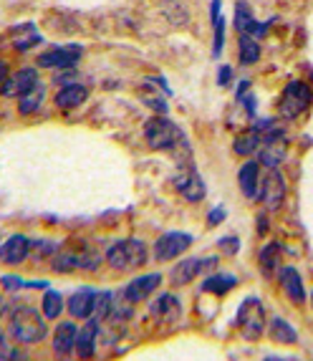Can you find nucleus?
Masks as SVG:
<instances>
[{
    "mask_svg": "<svg viewBox=\"0 0 313 361\" xmlns=\"http://www.w3.org/2000/svg\"><path fill=\"white\" fill-rule=\"evenodd\" d=\"M46 316L41 311H36L33 306H16L11 313V324H8V331L23 346H33V343H41L43 338L49 336V324H46Z\"/></svg>",
    "mask_w": 313,
    "mask_h": 361,
    "instance_id": "1",
    "label": "nucleus"
},
{
    "mask_svg": "<svg viewBox=\"0 0 313 361\" xmlns=\"http://www.w3.org/2000/svg\"><path fill=\"white\" fill-rule=\"evenodd\" d=\"M235 329L245 341H258L260 336L268 329V321H265V308L258 298H245L238 308V316H235Z\"/></svg>",
    "mask_w": 313,
    "mask_h": 361,
    "instance_id": "2",
    "label": "nucleus"
},
{
    "mask_svg": "<svg viewBox=\"0 0 313 361\" xmlns=\"http://www.w3.org/2000/svg\"><path fill=\"white\" fill-rule=\"evenodd\" d=\"M106 263L114 268V271L129 273L137 271L147 263V245L137 238L132 240H119L106 250Z\"/></svg>",
    "mask_w": 313,
    "mask_h": 361,
    "instance_id": "3",
    "label": "nucleus"
},
{
    "mask_svg": "<svg viewBox=\"0 0 313 361\" xmlns=\"http://www.w3.org/2000/svg\"><path fill=\"white\" fill-rule=\"evenodd\" d=\"M145 139H147V145H149V149H154V152H167V149L175 152L177 145L185 139V134L180 132L177 124H172V121L164 119V116H152L145 124Z\"/></svg>",
    "mask_w": 313,
    "mask_h": 361,
    "instance_id": "4",
    "label": "nucleus"
},
{
    "mask_svg": "<svg viewBox=\"0 0 313 361\" xmlns=\"http://www.w3.org/2000/svg\"><path fill=\"white\" fill-rule=\"evenodd\" d=\"M308 104H311V89L301 81H290L281 97V104H278V114L283 119H295L306 111Z\"/></svg>",
    "mask_w": 313,
    "mask_h": 361,
    "instance_id": "5",
    "label": "nucleus"
},
{
    "mask_svg": "<svg viewBox=\"0 0 313 361\" xmlns=\"http://www.w3.org/2000/svg\"><path fill=\"white\" fill-rule=\"evenodd\" d=\"M172 185H175V190L187 200V202H202L207 195L205 182H202V177L195 172L192 164H180V169H177L175 177H172Z\"/></svg>",
    "mask_w": 313,
    "mask_h": 361,
    "instance_id": "6",
    "label": "nucleus"
},
{
    "mask_svg": "<svg viewBox=\"0 0 313 361\" xmlns=\"http://www.w3.org/2000/svg\"><path fill=\"white\" fill-rule=\"evenodd\" d=\"M258 197L265 205V210H281V205L286 202V177L281 175L278 169H271V172L260 180Z\"/></svg>",
    "mask_w": 313,
    "mask_h": 361,
    "instance_id": "7",
    "label": "nucleus"
},
{
    "mask_svg": "<svg viewBox=\"0 0 313 361\" xmlns=\"http://www.w3.org/2000/svg\"><path fill=\"white\" fill-rule=\"evenodd\" d=\"M190 245H192V235L190 233H180V230L164 233L162 238L154 243V258L162 260V263L164 260H175V258H180Z\"/></svg>",
    "mask_w": 313,
    "mask_h": 361,
    "instance_id": "8",
    "label": "nucleus"
},
{
    "mask_svg": "<svg viewBox=\"0 0 313 361\" xmlns=\"http://www.w3.org/2000/svg\"><path fill=\"white\" fill-rule=\"evenodd\" d=\"M149 313L156 324L172 326L182 319V303L175 293H159L154 301L149 303Z\"/></svg>",
    "mask_w": 313,
    "mask_h": 361,
    "instance_id": "9",
    "label": "nucleus"
},
{
    "mask_svg": "<svg viewBox=\"0 0 313 361\" xmlns=\"http://www.w3.org/2000/svg\"><path fill=\"white\" fill-rule=\"evenodd\" d=\"M159 283H162V276H159V273H147V276L134 278L132 283H127V288H124V301L132 303V306L134 303L147 301V298H152V293L159 288Z\"/></svg>",
    "mask_w": 313,
    "mask_h": 361,
    "instance_id": "10",
    "label": "nucleus"
},
{
    "mask_svg": "<svg viewBox=\"0 0 313 361\" xmlns=\"http://www.w3.org/2000/svg\"><path fill=\"white\" fill-rule=\"evenodd\" d=\"M38 86V71L36 68H20L11 78H6V84L0 86L3 97H25L28 91Z\"/></svg>",
    "mask_w": 313,
    "mask_h": 361,
    "instance_id": "11",
    "label": "nucleus"
},
{
    "mask_svg": "<svg viewBox=\"0 0 313 361\" xmlns=\"http://www.w3.org/2000/svg\"><path fill=\"white\" fill-rule=\"evenodd\" d=\"M81 59V49L78 46H63V49H51L46 54L38 56V66L43 68H71Z\"/></svg>",
    "mask_w": 313,
    "mask_h": 361,
    "instance_id": "12",
    "label": "nucleus"
},
{
    "mask_svg": "<svg viewBox=\"0 0 313 361\" xmlns=\"http://www.w3.org/2000/svg\"><path fill=\"white\" fill-rule=\"evenodd\" d=\"M278 281H281V288H283L286 298H288L290 303H295V306L306 303L303 278H301V273L295 271L293 265H288V268H281V273H278Z\"/></svg>",
    "mask_w": 313,
    "mask_h": 361,
    "instance_id": "13",
    "label": "nucleus"
},
{
    "mask_svg": "<svg viewBox=\"0 0 313 361\" xmlns=\"http://www.w3.org/2000/svg\"><path fill=\"white\" fill-rule=\"evenodd\" d=\"M30 255V240L25 235H11L3 245H0V263L6 265H20Z\"/></svg>",
    "mask_w": 313,
    "mask_h": 361,
    "instance_id": "14",
    "label": "nucleus"
},
{
    "mask_svg": "<svg viewBox=\"0 0 313 361\" xmlns=\"http://www.w3.org/2000/svg\"><path fill=\"white\" fill-rule=\"evenodd\" d=\"M76 338H78V326L71 321H61L54 331V351L59 359L71 356V351H76Z\"/></svg>",
    "mask_w": 313,
    "mask_h": 361,
    "instance_id": "15",
    "label": "nucleus"
},
{
    "mask_svg": "<svg viewBox=\"0 0 313 361\" xmlns=\"http://www.w3.org/2000/svg\"><path fill=\"white\" fill-rule=\"evenodd\" d=\"M210 263H217L215 258L212 260H202V258H185L180 260V263L172 268V286H187V283H192L195 278L200 276V273L205 271Z\"/></svg>",
    "mask_w": 313,
    "mask_h": 361,
    "instance_id": "16",
    "label": "nucleus"
},
{
    "mask_svg": "<svg viewBox=\"0 0 313 361\" xmlns=\"http://www.w3.org/2000/svg\"><path fill=\"white\" fill-rule=\"evenodd\" d=\"M94 303H97V290L91 288H78L76 293H71V298L66 301V311L71 313V319H91L94 316Z\"/></svg>",
    "mask_w": 313,
    "mask_h": 361,
    "instance_id": "17",
    "label": "nucleus"
},
{
    "mask_svg": "<svg viewBox=\"0 0 313 361\" xmlns=\"http://www.w3.org/2000/svg\"><path fill=\"white\" fill-rule=\"evenodd\" d=\"M97 341H99V321L89 319V324L84 329H78V338H76V356L81 361L94 359V351H97Z\"/></svg>",
    "mask_w": 313,
    "mask_h": 361,
    "instance_id": "18",
    "label": "nucleus"
},
{
    "mask_svg": "<svg viewBox=\"0 0 313 361\" xmlns=\"http://www.w3.org/2000/svg\"><path fill=\"white\" fill-rule=\"evenodd\" d=\"M286 152H288V145H286V137H276V139H268L260 145V154H258V162L268 169H278V164L286 159Z\"/></svg>",
    "mask_w": 313,
    "mask_h": 361,
    "instance_id": "19",
    "label": "nucleus"
},
{
    "mask_svg": "<svg viewBox=\"0 0 313 361\" xmlns=\"http://www.w3.org/2000/svg\"><path fill=\"white\" fill-rule=\"evenodd\" d=\"M238 182H240V192L245 195L247 200L258 197L260 190V162H245L238 175Z\"/></svg>",
    "mask_w": 313,
    "mask_h": 361,
    "instance_id": "20",
    "label": "nucleus"
},
{
    "mask_svg": "<svg viewBox=\"0 0 313 361\" xmlns=\"http://www.w3.org/2000/svg\"><path fill=\"white\" fill-rule=\"evenodd\" d=\"M268 338H271L273 343H283V346H293L295 341H298V331H295L293 326L288 324L286 319H273L268 321Z\"/></svg>",
    "mask_w": 313,
    "mask_h": 361,
    "instance_id": "21",
    "label": "nucleus"
},
{
    "mask_svg": "<svg viewBox=\"0 0 313 361\" xmlns=\"http://www.w3.org/2000/svg\"><path fill=\"white\" fill-rule=\"evenodd\" d=\"M235 28L253 38H260L265 33V25H260L258 20L253 18V13L247 11L245 3H238V8H235Z\"/></svg>",
    "mask_w": 313,
    "mask_h": 361,
    "instance_id": "22",
    "label": "nucleus"
},
{
    "mask_svg": "<svg viewBox=\"0 0 313 361\" xmlns=\"http://www.w3.org/2000/svg\"><path fill=\"white\" fill-rule=\"evenodd\" d=\"M86 97H89V91L86 86L81 84H68L56 94V106L59 109H76L78 104H84Z\"/></svg>",
    "mask_w": 313,
    "mask_h": 361,
    "instance_id": "23",
    "label": "nucleus"
},
{
    "mask_svg": "<svg viewBox=\"0 0 313 361\" xmlns=\"http://www.w3.org/2000/svg\"><path fill=\"white\" fill-rule=\"evenodd\" d=\"M260 145H263V137H260V132H258V129H250V132L240 134V137L235 139L233 149H235V154H238V157H250L255 149H260Z\"/></svg>",
    "mask_w": 313,
    "mask_h": 361,
    "instance_id": "24",
    "label": "nucleus"
},
{
    "mask_svg": "<svg viewBox=\"0 0 313 361\" xmlns=\"http://www.w3.org/2000/svg\"><path fill=\"white\" fill-rule=\"evenodd\" d=\"M235 286H238V278H235V276H230V273H215V276H210L205 281L202 290H207V293L225 295L228 290H233Z\"/></svg>",
    "mask_w": 313,
    "mask_h": 361,
    "instance_id": "25",
    "label": "nucleus"
},
{
    "mask_svg": "<svg viewBox=\"0 0 313 361\" xmlns=\"http://www.w3.org/2000/svg\"><path fill=\"white\" fill-rule=\"evenodd\" d=\"M281 255H283V247L278 245V243H271V245L263 247V253H260V268H263L265 276H273V273L281 268Z\"/></svg>",
    "mask_w": 313,
    "mask_h": 361,
    "instance_id": "26",
    "label": "nucleus"
},
{
    "mask_svg": "<svg viewBox=\"0 0 313 361\" xmlns=\"http://www.w3.org/2000/svg\"><path fill=\"white\" fill-rule=\"evenodd\" d=\"M63 308H66V303H63V295L59 293V290H51L46 288V293H43V316L49 321L59 319L61 313H63Z\"/></svg>",
    "mask_w": 313,
    "mask_h": 361,
    "instance_id": "27",
    "label": "nucleus"
},
{
    "mask_svg": "<svg viewBox=\"0 0 313 361\" xmlns=\"http://www.w3.org/2000/svg\"><path fill=\"white\" fill-rule=\"evenodd\" d=\"M114 293L111 290H102L97 293V303H94V319L97 321H106L111 319V313H114Z\"/></svg>",
    "mask_w": 313,
    "mask_h": 361,
    "instance_id": "28",
    "label": "nucleus"
},
{
    "mask_svg": "<svg viewBox=\"0 0 313 361\" xmlns=\"http://www.w3.org/2000/svg\"><path fill=\"white\" fill-rule=\"evenodd\" d=\"M212 25H215V49H212V54L220 56V51H223V41H225V18L220 16V0H212Z\"/></svg>",
    "mask_w": 313,
    "mask_h": 361,
    "instance_id": "29",
    "label": "nucleus"
},
{
    "mask_svg": "<svg viewBox=\"0 0 313 361\" xmlns=\"http://www.w3.org/2000/svg\"><path fill=\"white\" fill-rule=\"evenodd\" d=\"M260 59V46H258V38L253 36H245V33H240V61L245 63V66H250V63H255V61Z\"/></svg>",
    "mask_w": 313,
    "mask_h": 361,
    "instance_id": "30",
    "label": "nucleus"
},
{
    "mask_svg": "<svg viewBox=\"0 0 313 361\" xmlns=\"http://www.w3.org/2000/svg\"><path fill=\"white\" fill-rule=\"evenodd\" d=\"M43 86H36L33 91H28L25 97H20V104H18V111L23 116H28V114H33V111H38L41 109V102H43Z\"/></svg>",
    "mask_w": 313,
    "mask_h": 361,
    "instance_id": "31",
    "label": "nucleus"
},
{
    "mask_svg": "<svg viewBox=\"0 0 313 361\" xmlns=\"http://www.w3.org/2000/svg\"><path fill=\"white\" fill-rule=\"evenodd\" d=\"M0 361H30L20 346L8 341L6 334H0Z\"/></svg>",
    "mask_w": 313,
    "mask_h": 361,
    "instance_id": "32",
    "label": "nucleus"
},
{
    "mask_svg": "<svg viewBox=\"0 0 313 361\" xmlns=\"http://www.w3.org/2000/svg\"><path fill=\"white\" fill-rule=\"evenodd\" d=\"M61 250L59 243L54 240H38V243H30V255L36 260H49V258H56V253Z\"/></svg>",
    "mask_w": 313,
    "mask_h": 361,
    "instance_id": "33",
    "label": "nucleus"
},
{
    "mask_svg": "<svg viewBox=\"0 0 313 361\" xmlns=\"http://www.w3.org/2000/svg\"><path fill=\"white\" fill-rule=\"evenodd\" d=\"M220 247H223L228 255H235L238 250H240V240H238L235 235H228V238H223V240H220Z\"/></svg>",
    "mask_w": 313,
    "mask_h": 361,
    "instance_id": "34",
    "label": "nucleus"
},
{
    "mask_svg": "<svg viewBox=\"0 0 313 361\" xmlns=\"http://www.w3.org/2000/svg\"><path fill=\"white\" fill-rule=\"evenodd\" d=\"M0 283H3V288H6V290H18V288H23V281H20V278H16V276H3V278H0Z\"/></svg>",
    "mask_w": 313,
    "mask_h": 361,
    "instance_id": "35",
    "label": "nucleus"
},
{
    "mask_svg": "<svg viewBox=\"0 0 313 361\" xmlns=\"http://www.w3.org/2000/svg\"><path fill=\"white\" fill-rule=\"evenodd\" d=\"M223 220H225V210H223V207H215V210H212L210 215H207V225H210V228L220 225Z\"/></svg>",
    "mask_w": 313,
    "mask_h": 361,
    "instance_id": "36",
    "label": "nucleus"
},
{
    "mask_svg": "<svg viewBox=\"0 0 313 361\" xmlns=\"http://www.w3.org/2000/svg\"><path fill=\"white\" fill-rule=\"evenodd\" d=\"M230 73H233V71H230V66H223V68H220V84H223V86H228V84H230Z\"/></svg>",
    "mask_w": 313,
    "mask_h": 361,
    "instance_id": "37",
    "label": "nucleus"
},
{
    "mask_svg": "<svg viewBox=\"0 0 313 361\" xmlns=\"http://www.w3.org/2000/svg\"><path fill=\"white\" fill-rule=\"evenodd\" d=\"M6 78H8V66L3 63V61H0V86L6 84Z\"/></svg>",
    "mask_w": 313,
    "mask_h": 361,
    "instance_id": "38",
    "label": "nucleus"
},
{
    "mask_svg": "<svg viewBox=\"0 0 313 361\" xmlns=\"http://www.w3.org/2000/svg\"><path fill=\"white\" fill-rule=\"evenodd\" d=\"M245 104H247V111L253 114V111H255V97H247V99H245Z\"/></svg>",
    "mask_w": 313,
    "mask_h": 361,
    "instance_id": "39",
    "label": "nucleus"
},
{
    "mask_svg": "<svg viewBox=\"0 0 313 361\" xmlns=\"http://www.w3.org/2000/svg\"><path fill=\"white\" fill-rule=\"evenodd\" d=\"M8 311V303H6V298H3V295H0V319H3V313Z\"/></svg>",
    "mask_w": 313,
    "mask_h": 361,
    "instance_id": "40",
    "label": "nucleus"
},
{
    "mask_svg": "<svg viewBox=\"0 0 313 361\" xmlns=\"http://www.w3.org/2000/svg\"><path fill=\"white\" fill-rule=\"evenodd\" d=\"M263 361H286V359H278V356H268V359H263Z\"/></svg>",
    "mask_w": 313,
    "mask_h": 361,
    "instance_id": "41",
    "label": "nucleus"
},
{
    "mask_svg": "<svg viewBox=\"0 0 313 361\" xmlns=\"http://www.w3.org/2000/svg\"><path fill=\"white\" fill-rule=\"evenodd\" d=\"M311 306H313V293H311Z\"/></svg>",
    "mask_w": 313,
    "mask_h": 361,
    "instance_id": "42",
    "label": "nucleus"
}]
</instances>
